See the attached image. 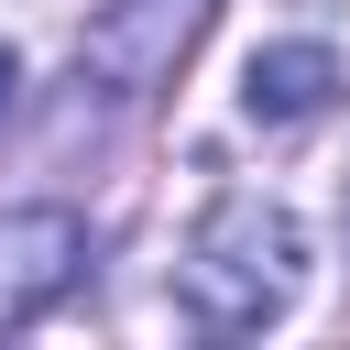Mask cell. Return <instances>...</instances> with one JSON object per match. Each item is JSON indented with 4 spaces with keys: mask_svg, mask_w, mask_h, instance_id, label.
I'll return each mask as SVG.
<instances>
[{
    "mask_svg": "<svg viewBox=\"0 0 350 350\" xmlns=\"http://www.w3.org/2000/svg\"><path fill=\"white\" fill-rule=\"evenodd\" d=\"M175 284H186V306H197L208 328H262V317H284V295H295V219L262 208V197H219V208L197 219Z\"/></svg>",
    "mask_w": 350,
    "mask_h": 350,
    "instance_id": "6da1fadb",
    "label": "cell"
},
{
    "mask_svg": "<svg viewBox=\"0 0 350 350\" xmlns=\"http://www.w3.org/2000/svg\"><path fill=\"white\" fill-rule=\"evenodd\" d=\"M77 219L66 208H33V219H0V328H22V317H44L55 295H66V273H77Z\"/></svg>",
    "mask_w": 350,
    "mask_h": 350,
    "instance_id": "7a4b0ae2",
    "label": "cell"
},
{
    "mask_svg": "<svg viewBox=\"0 0 350 350\" xmlns=\"http://www.w3.org/2000/svg\"><path fill=\"white\" fill-rule=\"evenodd\" d=\"M328 98H339V55H328V44H273V55H252V77H241V109L273 120V131H284V120H317Z\"/></svg>",
    "mask_w": 350,
    "mask_h": 350,
    "instance_id": "3957f363",
    "label": "cell"
},
{
    "mask_svg": "<svg viewBox=\"0 0 350 350\" xmlns=\"http://www.w3.org/2000/svg\"><path fill=\"white\" fill-rule=\"evenodd\" d=\"M11 88H22V66H11V44H0V120H11Z\"/></svg>",
    "mask_w": 350,
    "mask_h": 350,
    "instance_id": "277c9868",
    "label": "cell"
}]
</instances>
